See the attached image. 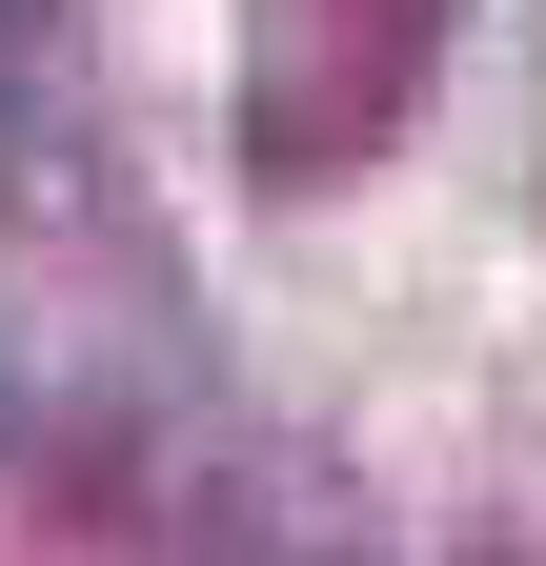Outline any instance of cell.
<instances>
[{
    "label": "cell",
    "mask_w": 546,
    "mask_h": 566,
    "mask_svg": "<svg viewBox=\"0 0 546 566\" xmlns=\"http://www.w3.org/2000/svg\"><path fill=\"white\" fill-rule=\"evenodd\" d=\"M426 61H445V0H243V163L345 182L426 102Z\"/></svg>",
    "instance_id": "cell-1"
},
{
    "label": "cell",
    "mask_w": 546,
    "mask_h": 566,
    "mask_svg": "<svg viewBox=\"0 0 546 566\" xmlns=\"http://www.w3.org/2000/svg\"><path fill=\"white\" fill-rule=\"evenodd\" d=\"M0 223L61 243V263L143 243V163H122V102L82 82V61H0Z\"/></svg>",
    "instance_id": "cell-2"
},
{
    "label": "cell",
    "mask_w": 546,
    "mask_h": 566,
    "mask_svg": "<svg viewBox=\"0 0 546 566\" xmlns=\"http://www.w3.org/2000/svg\"><path fill=\"white\" fill-rule=\"evenodd\" d=\"M143 526H182V546H263V526H304V546H345L365 526V485L324 465V446H263V424H202V446H162L143 485H122Z\"/></svg>",
    "instance_id": "cell-3"
},
{
    "label": "cell",
    "mask_w": 546,
    "mask_h": 566,
    "mask_svg": "<svg viewBox=\"0 0 546 566\" xmlns=\"http://www.w3.org/2000/svg\"><path fill=\"white\" fill-rule=\"evenodd\" d=\"M0 446H21V344H0Z\"/></svg>",
    "instance_id": "cell-4"
}]
</instances>
